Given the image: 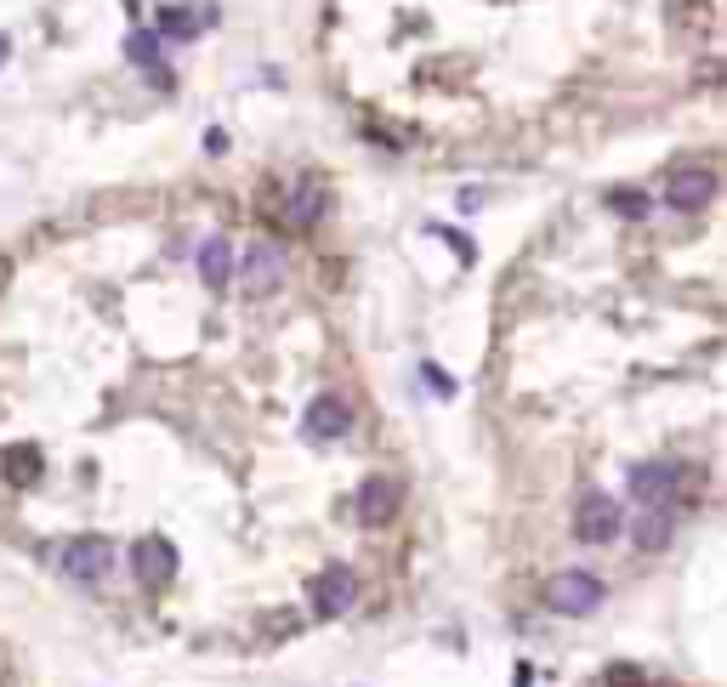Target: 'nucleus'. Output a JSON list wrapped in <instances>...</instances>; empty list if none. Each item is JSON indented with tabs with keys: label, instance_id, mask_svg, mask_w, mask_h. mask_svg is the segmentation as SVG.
<instances>
[{
	"label": "nucleus",
	"instance_id": "nucleus-9",
	"mask_svg": "<svg viewBox=\"0 0 727 687\" xmlns=\"http://www.w3.org/2000/svg\"><path fill=\"white\" fill-rule=\"evenodd\" d=\"M353 432V409L341 404L336 392H324V398H313L307 404V438H319V443H336Z\"/></svg>",
	"mask_w": 727,
	"mask_h": 687
},
{
	"label": "nucleus",
	"instance_id": "nucleus-1",
	"mask_svg": "<svg viewBox=\"0 0 727 687\" xmlns=\"http://www.w3.org/2000/svg\"><path fill=\"white\" fill-rule=\"evenodd\" d=\"M57 568H63L74 585H103L108 574H114V540L80 534V540H69V546L57 551Z\"/></svg>",
	"mask_w": 727,
	"mask_h": 687
},
{
	"label": "nucleus",
	"instance_id": "nucleus-6",
	"mask_svg": "<svg viewBox=\"0 0 727 687\" xmlns=\"http://www.w3.org/2000/svg\"><path fill=\"white\" fill-rule=\"evenodd\" d=\"M353 602H358V574H353V568L330 563V568L319 574V580H313V614H319V619L347 614Z\"/></svg>",
	"mask_w": 727,
	"mask_h": 687
},
{
	"label": "nucleus",
	"instance_id": "nucleus-13",
	"mask_svg": "<svg viewBox=\"0 0 727 687\" xmlns=\"http://www.w3.org/2000/svg\"><path fill=\"white\" fill-rule=\"evenodd\" d=\"M125 57H131L137 69H160V57H165L160 29H131V35H125Z\"/></svg>",
	"mask_w": 727,
	"mask_h": 687
},
{
	"label": "nucleus",
	"instance_id": "nucleus-5",
	"mask_svg": "<svg viewBox=\"0 0 727 687\" xmlns=\"http://www.w3.org/2000/svg\"><path fill=\"white\" fill-rule=\"evenodd\" d=\"M620 529H625V517H620V506H614L608 494H586V500H580L574 534H580L586 546H608V540H620Z\"/></svg>",
	"mask_w": 727,
	"mask_h": 687
},
{
	"label": "nucleus",
	"instance_id": "nucleus-17",
	"mask_svg": "<svg viewBox=\"0 0 727 687\" xmlns=\"http://www.w3.org/2000/svg\"><path fill=\"white\" fill-rule=\"evenodd\" d=\"M608 199H614V211L620 216H648V199H642L637 188H614Z\"/></svg>",
	"mask_w": 727,
	"mask_h": 687
},
{
	"label": "nucleus",
	"instance_id": "nucleus-7",
	"mask_svg": "<svg viewBox=\"0 0 727 687\" xmlns=\"http://www.w3.org/2000/svg\"><path fill=\"white\" fill-rule=\"evenodd\" d=\"M398 506H404V489H398V477H364V489H358V517H364L370 529L392 523V517H398Z\"/></svg>",
	"mask_w": 727,
	"mask_h": 687
},
{
	"label": "nucleus",
	"instance_id": "nucleus-16",
	"mask_svg": "<svg viewBox=\"0 0 727 687\" xmlns=\"http://www.w3.org/2000/svg\"><path fill=\"white\" fill-rule=\"evenodd\" d=\"M6 477H12V483H35L40 477V449H12V455H6Z\"/></svg>",
	"mask_w": 727,
	"mask_h": 687
},
{
	"label": "nucleus",
	"instance_id": "nucleus-10",
	"mask_svg": "<svg viewBox=\"0 0 727 687\" xmlns=\"http://www.w3.org/2000/svg\"><path fill=\"white\" fill-rule=\"evenodd\" d=\"M279 279H284L279 245H250V256H245V290H250V296H267V290H279Z\"/></svg>",
	"mask_w": 727,
	"mask_h": 687
},
{
	"label": "nucleus",
	"instance_id": "nucleus-4",
	"mask_svg": "<svg viewBox=\"0 0 727 687\" xmlns=\"http://www.w3.org/2000/svg\"><path fill=\"white\" fill-rule=\"evenodd\" d=\"M676 489H682V466H676V460H648V466L631 472V500H637L642 511L671 506Z\"/></svg>",
	"mask_w": 727,
	"mask_h": 687
},
{
	"label": "nucleus",
	"instance_id": "nucleus-14",
	"mask_svg": "<svg viewBox=\"0 0 727 687\" xmlns=\"http://www.w3.org/2000/svg\"><path fill=\"white\" fill-rule=\"evenodd\" d=\"M284 216H290L296 228H313V222L324 216V188H319V182H302V188H296V199L284 205Z\"/></svg>",
	"mask_w": 727,
	"mask_h": 687
},
{
	"label": "nucleus",
	"instance_id": "nucleus-11",
	"mask_svg": "<svg viewBox=\"0 0 727 687\" xmlns=\"http://www.w3.org/2000/svg\"><path fill=\"white\" fill-rule=\"evenodd\" d=\"M671 534H676V511L671 506L642 511L637 523H631V540H637V551H665V546H671Z\"/></svg>",
	"mask_w": 727,
	"mask_h": 687
},
{
	"label": "nucleus",
	"instance_id": "nucleus-15",
	"mask_svg": "<svg viewBox=\"0 0 727 687\" xmlns=\"http://www.w3.org/2000/svg\"><path fill=\"white\" fill-rule=\"evenodd\" d=\"M154 29H160V40H194L199 29H205V23H199L194 12H182V6H165Z\"/></svg>",
	"mask_w": 727,
	"mask_h": 687
},
{
	"label": "nucleus",
	"instance_id": "nucleus-3",
	"mask_svg": "<svg viewBox=\"0 0 727 687\" xmlns=\"http://www.w3.org/2000/svg\"><path fill=\"white\" fill-rule=\"evenodd\" d=\"M131 574H137L142 591H160V585H171V580H177V546H171V540H160V534L137 540V546H131Z\"/></svg>",
	"mask_w": 727,
	"mask_h": 687
},
{
	"label": "nucleus",
	"instance_id": "nucleus-19",
	"mask_svg": "<svg viewBox=\"0 0 727 687\" xmlns=\"http://www.w3.org/2000/svg\"><path fill=\"white\" fill-rule=\"evenodd\" d=\"M6 57H12V40H6V35H0V63H6Z\"/></svg>",
	"mask_w": 727,
	"mask_h": 687
},
{
	"label": "nucleus",
	"instance_id": "nucleus-2",
	"mask_svg": "<svg viewBox=\"0 0 727 687\" xmlns=\"http://www.w3.org/2000/svg\"><path fill=\"white\" fill-rule=\"evenodd\" d=\"M603 602V580H591V574H580V568H568V574H551L546 580V608H557V614L580 619L591 614Z\"/></svg>",
	"mask_w": 727,
	"mask_h": 687
},
{
	"label": "nucleus",
	"instance_id": "nucleus-12",
	"mask_svg": "<svg viewBox=\"0 0 727 687\" xmlns=\"http://www.w3.org/2000/svg\"><path fill=\"white\" fill-rule=\"evenodd\" d=\"M199 279L211 284V290H228V279H233V245L228 239H205V245H199Z\"/></svg>",
	"mask_w": 727,
	"mask_h": 687
},
{
	"label": "nucleus",
	"instance_id": "nucleus-8",
	"mask_svg": "<svg viewBox=\"0 0 727 687\" xmlns=\"http://www.w3.org/2000/svg\"><path fill=\"white\" fill-rule=\"evenodd\" d=\"M665 199H671L676 211H699V205H710V199H716V171H705V165H682V171H671Z\"/></svg>",
	"mask_w": 727,
	"mask_h": 687
},
{
	"label": "nucleus",
	"instance_id": "nucleus-18",
	"mask_svg": "<svg viewBox=\"0 0 727 687\" xmlns=\"http://www.w3.org/2000/svg\"><path fill=\"white\" fill-rule=\"evenodd\" d=\"M426 381H432V392H444V398H449V392H455V381H449V375L438 370V364H426Z\"/></svg>",
	"mask_w": 727,
	"mask_h": 687
}]
</instances>
